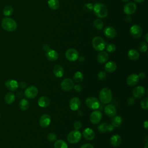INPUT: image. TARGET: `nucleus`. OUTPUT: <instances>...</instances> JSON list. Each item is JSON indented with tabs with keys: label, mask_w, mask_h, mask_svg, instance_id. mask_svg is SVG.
<instances>
[{
	"label": "nucleus",
	"mask_w": 148,
	"mask_h": 148,
	"mask_svg": "<svg viewBox=\"0 0 148 148\" xmlns=\"http://www.w3.org/2000/svg\"><path fill=\"white\" fill-rule=\"evenodd\" d=\"M38 94V89L36 87L34 86H30L28 87L25 91L24 95L25 96L29 99H32L36 97Z\"/></svg>",
	"instance_id": "6e6552de"
},
{
	"label": "nucleus",
	"mask_w": 148,
	"mask_h": 148,
	"mask_svg": "<svg viewBox=\"0 0 148 148\" xmlns=\"http://www.w3.org/2000/svg\"><path fill=\"white\" fill-rule=\"evenodd\" d=\"M94 14L99 18H105L108 16V10L106 6L103 3H95L92 9Z\"/></svg>",
	"instance_id": "f257e3e1"
},
{
	"label": "nucleus",
	"mask_w": 148,
	"mask_h": 148,
	"mask_svg": "<svg viewBox=\"0 0 148 148\" xmlns=\"http://www.w3.org/2000/svg\"><path fill=\"white\" fill-rule=\"evenodd\" d=\"M103 34L106 37L109 39H113L116 36V29L110 26L106 27L103 29Z\"/></svg>",
	"instance_id": "2eb2a0df"
},
{
	"label": "nucleus",
	"mask_w": 148,
	"mask_h": 148,
	"mask_svg": "<svg viewBox=\"0 0 148 148\" xmlns=\"http://www.w3.org/2000/svg\"><path fill=\"white\" fill-rule=\"evenodd\" d=\"M13 12V8L10 5L6 6L3 9V13L5 16H9L11 15Z\"/></svg>",
	"instance_id": "72a5a7b5"
},
{
	"label": "nucleus",
	"mask_w": 148,
	"mask_h": 148,
	"mask_svg": "<svg viewBox=\"0 0 148 148\" xmlns=\"http://www.w3.org/2000/svg\"><path fill=\"white\" fill-rule=\"evenodd\" d=\"M50 103V99L46 96L40 97L38 101V104L40 107L46 108L47 107Z\"/></svg>",
	"instance_id": "5701e85b"
},
{
	"label": "nucleus",
	"mask_w": 148,
	"mask_h": 148,
	"mask_svg": "<svg viewBox=\"0 0 148 148\" xmlns=\"http://www.w3.org/2000/svg\"><path fill=\"white\" fill-rule=\"evenodd\" d=\"M143 127H144L145 129L147 130V129L148 128V121H147V120H146V121L143 123Z\"/></svg>",
	"instance_id": "603ef678"
},
{
	"label": "nucleus",
	"mask_w": 148,
	"mask_h": 148,
	"mask_svg": "<svg viewBox=\"0 0 148 148\" xmlns=\"http://www.w3.org/2000/svg\"><path fill=\"white\" fill-rule=\"evenodd\" d=\"M102 117V114L101 111L95 110L91 113L90 116V120L92 124H97L101 121Z\"/></svg>",
	"instance_id": "9b49d317"
},
{
	"label": "nucleus",
	"mask_w": 148,
	"mask_h": 148,
	"mask_svg": "<svg viewBox=\"0 0 148 148\" xmlns=\"http://www.w3.org/2000/svg\"><path fill=\"white\" fill-rule=\"evenodd\" d=\"M70 109L73 111H76L79 109L81 105V101L80 99L76 97L72 98L69 102Z\"/></svg>",
	"instance_id": "f8f14e48"
},
{
	"label": "nucleus",
	"mask_w": 148,
	"mask_h": 148,
	"mask_svg": "<svg viewBox=\"0 0 148 148\" xmlns=\"http://www.w3.org/2000/svg\"><path fill=\"white\" fill-rule=\"evenodd\" d=\"M135 102V99L134 97H130L128 98L127 99V103L129 105H132L134 104Z\"/></svg>",
	"instance_id": "c03bdc74"
},
{
	"label": "nucleus",
	"mask_w": 148,
	"mask_h": 148,
	"mask_svg": "<svg viewBox=\"0 0 148 148\" xmlns=\"http://www.w3.org/2000/svg\"><path fill=\"white\" fill-rule=\"evenodd\" d=\"M92 46L97 51H102L106 46L105 41L100 36H95L92 40Z\"/></svg>",
	"instance_id": "20e7f679"
},
{
	"label": "nucleus",
	"mask_w": 148,
	"mask_h": 148,
	"mask_svg": "<svg viewBox=\"0 0 148 148\" xmlns=\"http://www.w3.org/2000/svg\"><path fill=\"white\" fill-rule=\"evenodd\" d=\"M16 99V96L12 92H8L4 98L5 101L7 104H11Z\"/></svg>",
	"instance_id": "c85d7f7f"
},
{
	"label": "nucleus",
	"mask_w": 148,
	"mask_h": 148,
	"mask_svg": "<svg viewBox=\"0 0 148 148\" xmlns=\"http://www.w3.org/2000/svg\"><path fill=\"white\" fill-rule=\"evenodd\" d=\"M5 87L10 91H15L18 87V83L16 80L9 79L5 82Z\"/></svg>",
	"instance_id": "a211bd4d"
},
{
	"label": "nucleus",
	"mask_w": 148,
	"mask_h": 148,
	"mask_svg": "<svg viewBox=\"0 0 148 148\" xmlns=\"http://www.w3.org/2000/svg\"><path fill=\"white\" fill-rule=\"evenodd\" d=\"M83 78H84L83 74L80 71H77L76 72H75V73L73 75V80L76 83L82 82V80H83Z\"/></svg>",
	"instance_id": "473e14b6"
},
{
	"label": "nucleus",
	"mask_w": 148,
	"mask_h": 148,
	"mask_svg": "<svg viewBox=\"0 0 148 148\" xmlns=\"http://www.w3.org/2000/svg\"><path fill=\"white\" fill-rule=\"evenodd\" d=\"M134 1L138 3H141V2H143L145 0H134Z\"/></svg>",
	"instance_id": "5fc2aeb1"
},
{
	"label": "nucleus",
	"mask_w": 148,
	"mask_h": 148,
	"mask_svg": "<svg viewBox=\"0 0 148 148\" xmlns=\"http://www.w3.org/2000/svg\"><path fill=\"white\" fill-rule=\"evenodd\" d=\"M146 92L145 88L142 86H136L132 90V94L135 98H140L143 97Z\"/></svg>",
	"instance_id": "ddd939ff"
},
{
	"label": "nucleus",
	"mask_w": 148,
	"mask_h": 148,
	"mask_svg": "<svg viewBox=\"0 0 148 148\" xmlns=\"http://www.w3.org/2000/svg\"><path fill=\"white\" fill-rule=\"evenodd\" d=\"M114 128V127L112 124H108V131L109 132V131H113Z\"/></svg>",
	"instance_id": "3c124183"
},
{
	"label": "nucleus",
	"mask_w": 148,
	"mask_h": 148,
	"mask_svg": "<svg viewBox=\"0 0 148 148\" xmlns=\"http://www.w3.org/2000/svg\"><path fill=\"white\" fill-rule=\"evenodd\" d=\"M136 10V5L134 2H129L124 6V12L127 15L134 14Z\"/></svg>",
	"instance_id": "4468645a"
},
{
	"label": "nucleus",
	"mask_w": 148,
	"mask_h": 148,
	"mask_svg": "<svg viewBox=\"0 0 148 148\" xmlns=\"http://www.w3.org/2000/svg\"><path fill=\"white\" fill-rule=\"evenodd\" d=\"M43 50H45V51H47L48 50H49L50 48V46H49V45H48L47 44H45L44 45H43Z\"/></svg>",
	"instance_id": "8fccbe9b"
},
{
	"label": "nucleus",
	"mask_w": 148,
	"mask_h": 148,
	"mask_svg": "<svg viewBox=\"0 0 148 148\" xmlns=\"http://www.w3.org/2000/svg\"><path fill=\"white\" fill-rule=\"evenodd\" d=\"M73 127H74V128L75 129V130H79L82 127V123L80 121H77L74 123Z\"/></svg>",
	"instance_id": "37998d69"
},
{
	"label": "nucleus",
	"mask_w": 148,
	"mask_h": 148,
	"mask_svg": "<svg viewBox=\"0 0 148 148\" xmlns=\"http://www.w3.org/2000/svg\"><path fill=\"white\" fill-rule=\"evenodd\" d=\"M18 86H20L21 88H24L27 86V83L24 82H21L19 83Z\"/></svg>",
	"instance_id": "09e8293b"
},
{
	"label": "nucleus",
	"mask_w": 148,
	"mask_h": 148,
	"mask_svg": "<svg viewBox=\"0 0 148 148\" xmlns=\"http://www.w3.org/2000/svg\"><path fill=\"white\" fill-rule=\"evenodd\" d=\"M72 148H73V147H72Z\"/></svg>",
	"instance_id": "bf43d9fd"
},
{
	"label": "nucleus",
	"mask_w": 148,
	"mask_h": 148,
	"mask_svg": "<svg viewBox=\"0 0 148 148\" xmlns=\"http://www.w3.org/2000/svg\"><path fill=\"white\" fill-rule=\"evenodd\" d=\"M51 121V119L50 116L47 114H43L40 117L39 124L42 127L46 128L50 125Z\"/></svg>",
	"instance_id": "dca6fc26"
},
{
	"label": "nucleus",
	"mask_w": 148,
	"mask_h": 148,
	"mask_svg": "<svg viewBox=\"0 0 148 148\" xmlns=\"http://www.w3.org/2000/svg\"><path fill=\"white\" fill-rule=\"evenodd\" d=\"M105 113V114L110 117H112L116 115V107L112 105V104H108L107 105L104 109Z\"/></svg>",
	"instance_id": "aec40b11"
},
{
	"label": "nucleus",
	"mask_w": 148,
	"mask_h": 148,
	"mask_svg": "<svg viewBox=\"0 0 148 148\" xmlns=\"http://www.w3.org/2000/svg\"><path fill=\"white\" fill-rule=\"evenodd\" d=\"M108 124L106 123H102L98 126V130L101 133H105L108 131Z\"/></svg>",
	"instance_id": "c9c22d12"
},
{
	"label": "nucleus",
	"mask_w": 148,
	"mask_h": 148,
	"mask_svg": "<svg viewBox=\"0 0 148 148\" xmlns=\"http://www.w3.org/2000/svg\"><path fill=\"white\" fill-rule=\"evenodd\" d=\"M147 145H148V143L146 142V143H145V147H144V148H147Z\"/></svg>",
	"instance_id": "4d7b16f0"
},
{
	"label": "nucleus",
	"mask_w": 148,
	"mask_h": 148,
	"mask_svg": "<svg viewBox=\"0 0 148 148\" xmlns=\"http://www.w3.org/2000/svg\"><path fill=\"white\" fill-rule=\"evenodd\" d=\"M45 56L46 58L51 61H54L58 58V54L56 50L51 49L46 51Z\"/></svg>",
	"instance_id": "6ab92c4d"
},
{
	"label": "nucleus",
	"mask_w": 148,
	"mask_h": 148,
	"mask_svg": "<svg viewBox=\"0 0 148 148\" xmlns=\"http://www.w3.org/2000/svg\"><path fill=\"white\" fill-rule=\"evenodd\" d=\"M49 7L52 10H57L60 7V2L58 0H48Z\"/></svg>",
	"instance_id": "c756f323"
},
{
	"label": "nucleus",
	"mask_w": 148,
	"mask_h": 148,
	"mask_svg": "<svg viewBox=\"0 0 148 148\" xmlns=\"http://www.w3.org/2000/svg\"><path fill=\"white\" fill-rule=\"evenodd\" d=\"M97 77L99 80H103L106 77V73L105 71H100L97 75Z\"/></svg>",
	"instance_id": "a19ab883"
},
{
	"label": "nucleus",
	"mask_w": 148,
	"mask_h": 148,
	"mask_svg": "<svg viewBox=\"0 0 148 148\" xmlns=\"http://www.w3.org/2000/svg\"><path fill=\"white\" fill-rule=\"evenodd\" d=\"M53 73L57 77H61L64 74L63 68L60 65H56L53 68Z\"/></svg>",
	"instance_id": "393cba45"
},
{
	"label": "nucleus",
	"mask_w": 148,
	"mask_h": 148,
	"mask_svg": "<svg viewBox=\"0 0 148 148\" xmlns=\"http://www.w3.org/2000/svg\"><path fill=\"white\" fill-rule=\"evenodd\" d=\"M130 34L133 38H139L142 35V29L138 25H133L130 29Z\"/></svg>",
	"instance_id": "0eeeda50"
},
{
	"label": "nucleus",
	"mask_w": 148,
	"mask_h": 148,
	"mask_svg": "<svg viewBox=\"0 0 148 148\" xmlns=\"http://www.w3.org/2000/svg\"><path fill=\"white\" fill-rule=\"evenodd\" d=\"M1 26L4 30L8 32H12L17 28V23L12 18L5 17L2 21Z\"/></svg>",
	"instance_id": "f03ea898"
},
{
	"label": "nucleus",
	"mask_w": 148,
	"mask_h": 148,
	"mask_svg": "<svg viewBox=\"0 0 148 148\" xmlns=\"http://www.w3.org/2000/svg\"><path fill=\"white\" fill-rule=\"evenodd\" d=\"M128 57L131 60H137L139 58V52L135 49H131L128 51Z\"/></svg>",
	"instance_id": "cd10ccee"
},
{
	"label": "nucleus",
	"mask_w": 148,
	"mask_h": 148,
	"mask_svg": "<svg viewBox=\"0 0 148 148\" xmlns=\"http://www.w3.org/2000/svg\"><path fill=\"white\" fill-rule=\"evenodd\" d=\"M82 138V134L78 130H73L71 131L67 136L68 141L72 143L75 144L79 142Z\"/></svg>",
	"instance_id": "39448f33"
},
{
	"label": "nucleus",
	"mask_w": 148,
	"mask_h": 148,
	"mask_svg": "<svg viewBox=\"0 0 148 148\" xmlns=\"http://www.w3.org/2000/svg\"><path fill=\"white\" fill-rule=\"evenodd\" d=\"M93 9V5L91 3H87L83 6V10L86 12H91Z\"/></svg>",
	"instance_id": "ea45409f"
},
{
	"label": "nucleus",
	"mask_w": 148,
	"mask_h": 148,
	"mask_svg": "<svg viewBox=\"0 0 148 148\" xmlns=\"http://www.w3.org/2000/svg\"><path fill=\"white\" fill-rule=\"evenodd\" d=\"M138 77H139V79H143L145 78V77H146V74H145V73H144V72H140V73L138 75Z\"/></svg>",
	"instance_id": "de8ad7c7"
},
{
	"label": "nucleus",
	"mask_w": 148,
	"mask_h": 148,
	"mask_svg": "<svg viewBox=\"0 0 148 148\" xmlns=\"http://www.w3.org/2000/svg\"><path fill=\"white\" fill-rule=\"evenodd\" d=\"M140 106L143 109L147 110L148 109V98L145 97L143 98L140 103Z\"/></svg>",
	"instance_id": "4c0bfd02"
},
{
	"label": "nucleus",
	"mask_w": 148,
	"mask_h": 148,
	"mask_svg": "<svg viewBox=\"0 0 148 148\" xmlns=\"http://www.w3.org/2000/svg\"><path fill=\"white\" fill-rule=\"evenodd\" d=\"M54 146V148H68V145L66 143L64 140L61 139L56 140Z\"/></svg>",
	"instance_id": "2f4dec72"
},
{
	"label": "nucleus",
	"mask_w": 148,
	"mask_h": 148,
	"mask_svg": "<svg viewBox=\"0 0 148 148\" xmlns=\"http://www.w3.org/2000/svg\"><path fill=\"white\" fill-rule=\"evenodd\" d=\"M123 122V120L121 116H114L111 119L112 125L116 128L119 127Z\"/></svg>",
	"instance_id": "bb28decb"
},
{
	"label": "nucleus",
	"mask_w": 148,
	"mask_h": 148,
	"mask_svg": "<svg viewBox=\"0 0 148 148\" xmlns=\"http://www.w3.org/2000/svg\"><path fill=\"white\" fill-rule=\"evenodd\" d=\"M18 106L20 109L22 110H27L29 106V103L28 101L25 99H21L18 103Z\"/></svg>",
	"instance_id": "7c9ffc66"
},
{
	"label": "nucleus",
	"mask_w": 148,
	"mask_h": 148,
	"mask_svg": "<svg viewBox=\"0 0 148 148\" xmlns=\"http://www.w3.org/2000/svg\"><path fill=\"white\" fill-rule=\"evenodd\" d=\"M105 48H106V51L109 53H113L115 51V50L116 49L115 45H114L113 43H110V44L106 45Z\"/></svg>",
	"instance_id": "58836bf2"
},
{
	"label": "nucleus",
	"mask_w": 148,
	"mask_h": 148,
	"mask_svg": "<svg viewBox=\"0 0 148 148\" xmlns=\"http://www.w3.org/2000/svg\"><path fill=\"white\" fill-rule=\"evenodd\" d=\"M99 99L103 103H109L112 99L111 90L108 87L103 88L99 93Z\"/></svg>",
	"instance_id": "7ed1b4c3"
},
{
	"label": "nucleus",
	"mask_w": 148,
	"mask_h": 148,
	"mask_svg": "<svg viewBox=\"0 0 148 148\" xmlns=\"http://www.w3.org/2000/svg\"><path fill=\"white\" fill-rule=\"evenodd\" d=\"M65 57L66 59L70 61H75L77 60L79 57L78 51L75 49H69L65 52Z\"/></svg>",
	"instance_id": "1a4fd4ad"
},
{
	"label": "nucleus",
	"mask_w": 148,
	"mask_h": 148,
	"mask_svg": "<svg viewBox=\"0 0 148 148\" xmlns=\"http://www.w3.org/2000/svg\"><path fill=\"white\" fill-rule=\"evenodd\" d=\"M94 26L95 28V29H98V30H101L102 29L103 24V22L100 19H96L94 21L93 23Z\"/></svg>",
	"instance_id": "f704fd0d"
},
{
	"label": "nucleus",
	"mask_w": 148,
	"mask_h": 148,
	"mask_svg": "<svg viewBox=\"0 0 148 148\" xmlns=\"http://www.w3.org/2000/svg\"><path fill=\"white\" fill-rule=\"evenodd\" d=\"M117 69V65L113 61H109L105 65V69L108 72H113Z\"/></svg>",
	"instance_id": "a878e982"
},
{
	"label": "nucleus",
	"mask_w": 148,
	"mask_h": 148,
	"mask_svg": "<svg viewBox=\"0 0 148 148\" xmlns=\"http://www.w3.org/2000/svg\"><path fill=\"white\" fill-rule=\"evenodd\" d=\"M123 2H128L129 0H121Z\"/></svg>",
	"instance_id": "13d9d810"
},
{
	"label": "nucleus",
	"mask_w": 148,
	"mask_h": 148,
	"mask_svg": "<svg viewBox=\"0 0 148 148\" xmlns=\"http://www.w3.org/2000/svg\"><path fill=\"white\" fill-rule=\"evenodd\" d=\"M145 39H146V41L147 42V41H148V39H147V34H146V35H145Z\"/></svg>",
	"instance_id": "6e6d98bb"
},
{
	"label": "nucleus",
	"mask_w": 148,
	"mask_h": 148,
	"mask_svg": "<svg viewBox=\"0 0 148 148\" xmlns=\"http://www.w3.org/2000/svg\"><path fill=\"white\" fill-rule=\"evenodd\" d=\"M139 78L136 74H131L129 75L126 80L127 84L130 86H134L139 82Z\"/></svg>",
	"instance_id": "f3484780"
},
{
	"label": "nucleus",
	"mask_w": 148,
	"mask_h": 148,
	"mask_svg": "<svg viewBox=\"0 0 148 148\" xmlns=\"http://www.w3.org/2000/svg\"><path fill=\"white\" fill-rule=\"evenodd\" d=\"M86 106L92 110H96L100 106L99 100L94 97H90L86 99Z\"/></svg>",
	"instance_id": "423d86ee"
},
{
	"label": "nucleus",
	"mask_w": 148,
	"mask_h": 148,
	"mask_svg": "<svg viewBox=\"0 0 148 148\" xmlns=\"http://www.w3.org/2000/svg\"><path fill=\"white\" fill-rule=\"evenodd\" d=\"M121 137L118 134L113 135L110 139V143L113 147L119 146L121 143Z\"/></svg>",
	"instance_id": "4be33fe9"
},
{
	"label": "nucleus",
	"mask_w": 148,
	"mask_h": 148,
	"mask_svg": "<svg viewBox=\"0 0 148 148\" xmlns=\"http://www.w3.org/2000/svg\"><path fill=\"white\" fill-rule=\"evenodd\" d=\"M78 59H79V61L80 62H83V61H84V58L83 57H82V56L79 57Z\"/></svg>",
	"instance_id": "864d4df0"
},
{
	"label": "nucleus",
	"mask_w": 148,
	"mask_h": 148,
	"mask_svg": "<svg viewBox=\"0 0 148 148\" xmlns=\"http://www.w3.org/2000/svg\"><path fill=\"white\" fill-rule=\"evenodd\" d=\"M138 49H139V50L142 53L146 52L147 49V45L146 42H143V41L140 42L139 44Z\"/></svg>",
	"instance_id": "e433bc0d"
},
{
	"label": "nucleus",
	"mask_w": 148,
	"mask_h": 148,
	"mask_svg": "<svg viewBox=\"0 0 148 148\" xmlns=\"http://www.w3.org/2000/svg\"><path fill=\"white\" fill-rule=\"evenodd\" d=\"M60 86L62 90L65 91H70L74 87V82L71 79L66 78L62 80Z\"/></svg>",
	"instance_id": "9d476101"
},
{
	"label": "nucleus",
	"mask_w": 148,
	"mask_h": 148,
	"mask_svg": "<svg viewBox=\"0 0 148 148\" xmlns=\"http://www.w3.org/2000/svg\"><path fill=\"white\" fill-rule=\"evenodd\" d=\"M83 135L84 139L88 140H91L94 139L95 134L94 131L90 128H86L84 130L83 132Z\"/></svg>",
	"instance_id": "412c9836"
},
{
	"label": "nucleus",
	"mask_w": 148,
	"mask_h": 148,
	"mask_svg": "<svg viewBox=\"0 0 148 148\" xmlns=\"http://www.w3.org/2000/svg\"><path fill=\"white\" fill-rule=\"evenodd\" d=\"M80 148H94L93 145L91 143H85V144H83L81 147Z\"/></svg>",
	"instance_id": "49530a36"
},
{
	"label": "nucleus",
	"mask_w": 148,
	"mask_h": 148,
	"mask_svg": "<svg viewBox=\"0 0 148 148\" xmlns=\"http://www.w3.org/2000/svg\"><path fill=\"white\" fill-rule=\"evenodd\" d=\"M97 61L100 64H103L106 62L109 59V55L106 51H101L97 55Z\"/></svg>",
	"instance_id": "b1692460"
},
{
	"label": "nucleus",
	"mask_w": 148,
	"mask_h": 148,
	"mask_svg": "<svg viewBox=\"0 0 148 148\" xmlns=\"http://www.w3.org/2000/svg\"><path fill=\"white\" fill-rule=\"evenodd\" d=\"M57 139L56 135L54 133H50L47 135V139L50 142H54Z\"/></svg>",
	"instance_id": "79ce46f5"
},
{
	"label": "nucleus",
	"mask_w": 148,
	"mask_h": 148,
	"mask_svg": "<svg viewBox=\"0 0 148 148\" xmlns=\"http://www.w3.org/2000/svg\"><path fill=\"white\" fill-rule=\"evenodd\" d=\"M74 89L76 91V92H80L82 91V87L79 84H76V85H74Z\"/></svg>",
	"instance_id": "a18cd8bd"
}]
</instances>
